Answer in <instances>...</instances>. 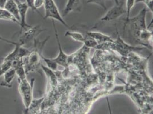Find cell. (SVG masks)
<instances>
[{"instance_id": "cell-9", "label": "cell", "mask_w": 153, "mask_h": 114, "mask_svg": "<svg viewBox=\"0 0 153 114\" xmlns=\"http://www.w3.org/2000/svg\"><path fill=\"white\" fill-rule=\"evenodd\" d=\"M19 8V26H20V31L19 33L21 34L22 32H24L28 29L30 28L32 26L30 25L26 22V14L29 9L26 2H21L19 0H15Z\"/></svg>"}, {"instance_id": "cell-15", "label": "cell", "mask_w": 153, "mask_h": 114, "mask_svg": "<svg viewBox=\"0 0 153 114\" xmlns=\"http://www.w3.org/2000/svg\"><path fill=\"white\" fill-rule=\"evenodd\" d=\"M11 15L17 19L19 23V11L17 4L15 0H7V4L4 8Z\"/></svg>"}, {"instance_id": "cell-13", "label": "cell", "mask_w": 153, "mask_h": 114, "mask_svg": "<svg viewBox=\"0 0 153 114\" xmlns=\"http://www.w3.org/2000/svg\"><path fill=\"white\" fill-rule=\"evenodd\" d=\"M40 67L43 70L46 77L48 78V82L51 87L53 89H54L57 86L58 79L56 74L54 71L48 68L47 66H45L44 64H41Z\"/></svg>"}, {"instance_id": "cell-3", "label": "cell", "mask_w": 153, "mask_h": 114, "mask_svg": "<svg viewBox=\"0 0 153 114\" xmlns=\"http://www.w3.org/2000/svg\"><path fill=\"white\" fill-rule=\"evenodd\" d=\"M44 6L45 7V16L44 19H52L61 22L65 27L70 29L71 27L67 24L63 19L62 16L59 12L57 6L54 0H44Z\"/></svg>"}, {"instance_id": "cell-21", "label": "cell", "mask_w": 153, "mask_h": 114, "mask_svg": "<svg viewBox=\"0 0 153 114\" xmlns=\"http://www.w3.org/2000/svg\"><path fill=\"white\" fill-rule=\"evenodd\" d=\"M2 63L0 65V76H2L7 70L12 67V62L10 61H2Z\"/></svg>"}, {"instance_id": "cell-18", "label": "cell", "mask_w": 153, "mask_h": 114, "mask_svg": "<svg viewBox=\"0 0 153 114\" xmlns=\"http://www.w3.org/2000/svg\"><path fill=\"white\" fill-rule=\"evenodd\" d=\"M0 19L10 21L13 22L19 25V22L5 9L0 8Z\"/></svg>"}, {"instance_id": "cell-23", "label": "cell", "mask_w": 153, "mask_h": 114, "mask_svg": "<svg viewBox=\"0 0 153 114\" xmlns=\"http://www.w3.org/2000/svg\"><path fill=\"white\" fill-rule=\"evenodd\" d=\"M26 3L27 4V6L29 7L30 8L33 12H37L41 16V13H39L38 12V10L36 9L35 8V7H34V0H26Z\"/></svg>"}, {"instance_id": "cell-1", "label": "cell", "mask_w": 153, "mask_h": 114, "mask_svg": "<svg viewBox=\"0 0 153 114\" xmlns=\"http://www.w3.org/2000/svg\"><path fill=\"white\" fill-rule=\"evenodd\" d=\"M49 38L50 37H48L43 42H40L37 38L34 39V48L29 54L26 57L25 59L24 60V68L26 74L36 71L40 67L42 61V51L46 41L49 40Z\"/></svg>"}, {"instance_id": "cell-25", "label": "cell", "mask_w": 153, "mask_h": 114, "mask_svg": "<svg viewBox=\"0 0 153 114\" xmlns=\"http://www.w3.org/2000/svg\"><path fill=\"white\" fill-rule=\"evenodd\" d=\"M7 2V0H0V8L4 9Z\"/></svg>"}, {"instance_id": "cell-22", "label": "cell", "mask_w": 153, "mask_h": 114, "mask_svg": "<svg viewBox=\"0 0 153 114\" xmlns=\"http://www.w3.org/2000/svg\"><path fill=\"white\" fill-rule=\"evenodd\" d=\"M86 2L88 4H95L100 5L104 10H106L107 7H106L104 0H87Z\"/></svg>"}, {"instance_id": "cell-17", "label": "cell", "mask_w": 153, "mask_h": 114, "mask_svg": "<svg viewBox=\"0 0 153 114\" xmlns=\"http://www.w3.org/2000/svg\"><path fill=\"white\" fill-rule=\"evenodd\" d=\"M65 37H69L72 38V39L75 41L82 43H83L85 41V36L80 32H72L68 30L65 33Z\"/></svg>"}, {"instance_id": "cell-10", "label": "cell", "mask_w": 153, "mask_h": 114, "mask_svg": "<svg viewBox=\"0 0 153 114\" xmlns=\"http://www.w3.org/2000/svg\"><path fill=\"white\" fill-rule=\"evenodd\" d=\"M87 35L93 38L97 43L99 45L112 43L114 40L113 39L105 34L98 32H88Z\"/></svg>"}, {"instance_id": "cell-14", "label": "cell", "mask_w": 153, "mask_h": 114, "mask_svg": "<svg viewBox=\"0 0 153 114\" xmlns=\"http://www.w3.org/2000/svg\"><path fill=\"white\" fill-rule=\"evenodd\" d=\"M16 76V71L13 67H11L3 75L4 81L0 83V86L7 88H11L12 87V82Z\"/></svg>"}, {"instance_id": "cell-20", "label": "cell", "mask_w": 153, "mask_h": 114, "mask_svg": "<svg viewBox=\"0 0 153 114\" xmlns=\"http://www.w3.org/2000/svg\"><path fill=\"white\" fill-rule=\"evenodd\" d=\"M83 44L86 47L89 48H96L98 46V44L96 41L88 35L85 37V41L83 42Z\"/></svg>"}, {"instance_id": "cell-26", "label": "cell", "mask_w": 153, "mask_h": 114, "mask_svg": "<svg viewBox=\"0 0 153 114\" xmlns=\"http://www.w3.org/2000/svg\"><path fill=\"white\" fill-rule=\"evenodd\" d=\"M144 2V0H135V4L139 3V2Z\"/></svg>"}, {"instance_id": "cell-16", "label": "cell", "mask_w": 153, "mask_h": 114, "mask_svg": "<svg viewBox=\"0 0 153 114\" xmlns=\"http://www.w3.org/2000/svg\"><path fill=\"white\" fill-rule=\"evenodd\" d=\"M135 4V0H126V18L125 19V22L124 23V26H123V34H125V29L128 25V20L130 16V13H131V10L132 9V8L133 7L134 5Z\"/></svg>"}, {"instance_id": "cell-6", "label": "cell", "mask_w": 153, "mask_h": 114, "mask_svg": "<svg viewBox=\"0 0 153 114\" xmlns=\"http://www.w3.org/2000/svg\"><path fill=\"white\" fill-rule=\"evenodd\" d=\"M147 9L144 7L140 11L139 14L133 18H130L128 24H130L132 27L133 30H134V35L136 36L138 33L147 28L146 22V16Z\"/></svg>"}, {"instance_id": "cell-2", "label": "cell", "mask_w": 153, "mask_h": 114, "mask_svg": "<svg viewBox=\"0 0 153 114\" xmlns=\"http://www.w3.org/2000/svg\"><path fill=\"white\" fill-rule=\"evenodd\" d=\"M18 82L19 94L26 109L29 106L33 99V86L35 79L32 78L29 82L26 76L18 78Z\"/></svg>"}, {"instance_id": "cell-19", "label": "cell", "mask_w": 153, "mask_h": 114, "mask_svg": "<svg viewBox=\"0 0 153 114\" xmlns=\"http://www.w3.org/2000/svg\"><path fill=\"white\" fill-rule=\"evenodd\" d=\"M41 58H42V61L45 62V64H46V66L48 68H49L50 69H51V70H53L54 71H57L58 64L53 59L45 58L43 56V54L42 55Z\"/></svg>"}, {"instance_id": "cell-24", "label": "cell", "mask_w": 153, "mask_h": 114, "mask_svg": "<svg viewBox=\"0 0 153 114\" xmlns=\"http://www.w3.org/2000/svg\"><path fill=\"white\" fill-rule=\"evenodd\" d=\"M44 0H34V5L37 10L44 5Z\"/></svg>"}, {"instance_id": "cell-4", "label": "cell", "mask_w": 153, "mask_h": 114, "mask_svg": "<svg viewBox=\"0 0 153 114\" xmlns=\"http://www.w3.org/2000/svg\"><path fill=\"white\" fill-rule=\"evenodd\" d=\"M111 48L114 50L117 51L120 55L122 56L126 57L132 51L140 50L142 49V47L133 46L130 44H126L124 41L121 38L118 32H117V38L115 41H114L112 43H110Z\"/></svg>"}, {"instance_id": "cell-12", "label": "cell", "mask_w": 153, "mask_h": 114, "mask_svg": "<svg viewBox=\"0 0 153 114\" xmlns=\"http://www.w3.org/2000/svg\"><path fill=\"white\" fill-rule=\"evenodd\" d=\"M45 97L41 98L39 99H34L32 100L28 108L24 110V112L25 114H38L42 108V105Z\"/></svg>"}, {"instance_id": "cell-11", "label": "cell", "mask_w": 153, "mask_h": 114, "mask_svg": "<svg viewBox=\"0 0 153 114\" xmlns=\"http://www.w3.org/2000/svg\"><path fill=\"white\" fill-rule=\"evenodd\" d=\"M81 7L82 0H68L62 16L66 17L72 12H79Z\"/></svg>"}, {"instance_id": "cell-7", "label": "cell", "mask_w": 153, "mask_h": 114, "mask_svg": "<svg viewBox=\"0 0 153 114\" xmlns=\"http://www.w3.org/2000/svg\"><path fill=\"white\" fill-rule=\"evenodd\" d=\"M45 30H46V29H41L39 25L34 26H32L30 28L19 34V39L17 42L21 46H24V45L28 44L33 41L37 36Z\"/></svg>"}, {"instance_id": "cell-5", "label": "cell", "mask_w": 153, "mask_h": 114, "mask_svg": "<svg viewBox=\"0 0 153 114\" xmlns=\"http://www.w3.org/2000/svg\"><path fill=\"white\" fill-rule=\"evenodd\" d=\"M115 4L100 19L101 22H108L114 21L122 15L126 13V9L124 7V2L119 0H114Z\"/></svg>"}, {"instance_id": "cell-8", "label": "cell", "mask_w": 153, "mask_h": 114, "mask_svg": "<svg viewBox=\"0 0 153 114\" xmlns=\"http://www.w3.org/2000/svg\"><path fill=\"white\" fill-rule=\"evenodd\" d=\"M52 24H53V27H54V29L55 36H56V39H57L58 46V50H59L57 57L55 58H53V59L58 65L63 66L64 67H66L68 66V64H69V62H69V56L68 55H66L65 54V53H64L63 49L62 48V45H61V42L59 41V36H58L57 30V28H56V25H55L54 19L52 20Z\"/></svg>"}]
</instances>
